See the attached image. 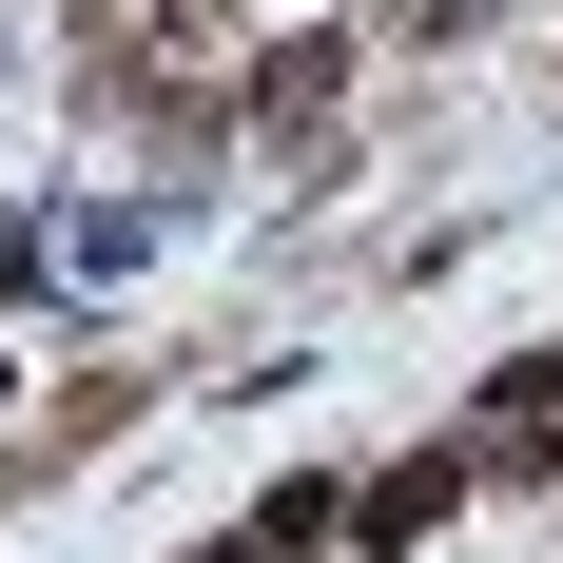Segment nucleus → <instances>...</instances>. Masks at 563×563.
Segmentation results:
<instances>
[{
  "mask_svg": "<svg viewBox=\"0 0 563 563\" xmlns=\"http://www.w3.org/2000/svg\"><path fill=\"white\" fill-rule=\"evenodd\" d=\"M466 466H486V448H428V466H389V486H369V544H428V525L466 506Z\"/></svg>",
  "mask_w": 563,
  "mask_h": 563,
  "instance_id": "obj_1",
  "label": "nucleus"
},
{
  "mask_svg": "<svg viewBox=\"0 0 563 563\" xmlns=\"http://www.w3.org/2000/svg\"><path fill=\"white\" fill-rule=\"evenodd\" d=\"M195 563H253V544H195Z\"/></svg>",
  "mask_w": 563,
  "mask_h": 563,
  "instance_id": "obj_2",
  "label": "nucleus"
}]
</instances>
